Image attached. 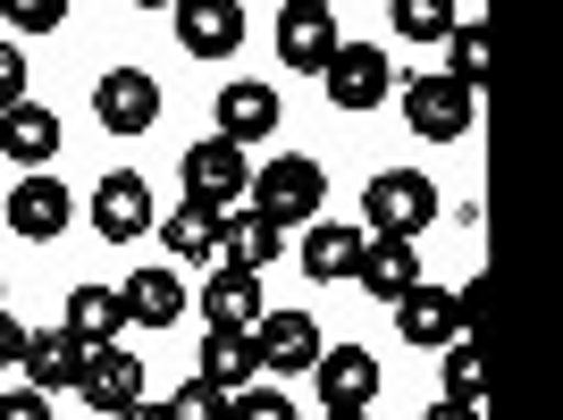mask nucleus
Listing matches in <instances>:
<instances>
[{
    "label": "nucleus",
    "mask_w": 563,
    "mask_h": 420,
    "mask_svg": "<svg viewBox=\"0 0 563 420\" xmlns=\"http://www.w3.org/2000/svg\"><path fill=\"white\" fill-rule=\"evenodd\" d=\"M244 194H253V210L269 228H311L329 210V168L303 161V152H278V161H261V177Z\"/></svg>",
    "instance_id": "nucleus-1"
},
{
    "label": "nucleus",
    "mask_w": 563,
    "mask_h": 420,
    "mask_svg": "<svg viewBox=\"0 0 563 420\" xmlns=\"http://www.w3.org/2000/svg\"><path fill=\"white\" fill-rule=\"evenodd\" d=\"M438 219V186L421 168H378L362 186V235H421Z\"/></svg>",
    "instance_id": "nucleus-2"
},
{
    "label": "nucleus",
    "mask_w": 563,
    "mask_h": 420,
    "mask_svg": "<svg viewBox=\"0 0 563 420\" xmlns=\"http://www.w3.org/2000/svg\"><path fill=\"white\" fill-rule=\"evenodd\" d=\"M93 118H101V135H118V143L152 135V126H161V76L152 68H110L93 85Z\"/></svg>",
    "instance_id": "nucleus-3"
},
{
    "label": "nucleus",
    "mask_w": 563,
    "mask_h": 420,
    "mask_svg": "<svg viewBox=\"0 0 563 420\" xmlns=\"http://www.w3.org/2000/svg\"><path fill=\"white\" fill-rule=\"evenodd\" d=\"M404 118H412L421 143H463L471 118H479V93L454 85V76H412V85H404Z\"/></svg>",
    "instance_id": "nucleus-4"
},
{
    "label": "nucleus",
    "mask_w": 563,
    "mask_h": 420,
    "mask_svg": "<svg viewBox=\"0 0 563 420\" xmlns=\"http://www.w3.org/2000/svg\"><path fill=\"white\" fill-rule=\"evenodd\" d=\"M9 235H25V244H59L68 235V219H76V194L51 177V168H25L18 186H9Z\"/></svg>",
    "instance_id": "nucleus-5"
},
{
    "label": "nucleus",
    "mask_w": 563,
    "mask_h": 420,
    "mask_svg": "<svg viewBox=\"0 0 563 420\" xmlns=\"http://www.w3.org/2000/svg\"><path fill=\"white\" fill-rule=\"evenodd\" d=\"M320 85H329L336 110H378V101L396 93V59L378 43H336L329 68H320Z\"/></svg>",
    "instance_id": "nucleus-6"
},
{
    "label": "nucleus",
    "mask_w": 563,
    "mask_h": 420,
    "mask_svg": "<svg viewBox=\"0 0 563 420\" xmlns=\"http://www.w3.org/2000/svg\"><path fill=\"white\" fill-rule=\"evenodd\" d=\"M378 378H387V371H378L371 345H320V362H311V387H320L329 412H371Z\"/></svg>",
    "instance_id": "nucleus-7"
},
{
    "label": "nucleus",
    "mask_w": 563,
    "mask_h": 420,
    "mask_svg": "<svg viewBox=\"0 0 563 420\" xmlns=\"http://www.w3.org/2000/svg\"><path fill=\"white\" fill-rule=\"evenodd\" d=\"M244 186H253V161H244V143L211 135V143H186V194L211 210H235L244 202Z\"/></svg>",
    "instance_id": "nucleus-8"
},
{
    "label": "nucleus",
    "mask_w": 563,
    "mask_h": 420,
    "mask_svg": "<svg viewBox=\"0 0 563 420\" xmlns=\"http://www.w3.org/2000/svg\"><path fill=\"white\" fill-rule=\"evenodd\" d=\"M85 362H93V345L76 336V328H25V387H43V396H68V387H85Z\"/></svg>",
    "instance_id": "nucleus-9"
},
{
    "label": "nucleus",
    "mask_w": 563,
    "mask_h": 420,
    "mask_svg": "<svg viewBox=\"0 0 563 420\" xmlns=\"http://www.w3.org/2000/svg\"><path fill=\"white\" fill-rule=\"evenodd\" d=\"M336 43H345V34H336V9H311V0H286L278 9V59L295 76H320Z\"/></svg>",
    "instance_id": "nucleus-10"
},
{
    "label": "nucleus",
    "mask_w": 563,
    "mask_h": 420,
    "mask_svg": "<svg viewBox=\"0 0 563 420\" xmlns=\"http://www.w3.org/2000/svg\"><path fill=\"white\" fill-rule=\"evenodd\" d=\"M353 278H362V295H371V303H404V295L421 286V253H412V235H362Z\"/></svg>",
    "instance_id": "nucleus-11"
},
{
    "label": "nucleus",
    "mask_w": 563,
    "mask_h": 420,
    "mask_svg": "<svg viewBox=\"0 0 563 420\" xmlns=\"http://www.w3.org/2000/svg\"><path fill=\"white\" fill-rule=\"evenodd\" d=\"M143 228H152V186H143L135 168H110L93 186V235L101 244H135Z\"/></svg>",
    "instance_id": "nucleus-12"
},
{
    "label": "nucleus",
    "mask_w": 563,
    "mask_h": 420,
    "mask_svg": "<svg viewBox=\"0 0 563 420\" xmlns=\"http://www.w3.org/2000/svg\"><path fill=\"white\" fill-rule=\"evenodd\" d=\"M320 320L311 311H261L253 320V353H261V371H311L320 362Z\"/></svg>",
    "instance_id": "nucleus-13"
},
{
    "label": "nucleus",
    "mask_w": 563,
    "mask_h": 420,
    "mask_svg": "<svg viewBox=\"0 0 563 420\" xmlns=\"http://www.w3.org/2000/svg\"><path fill=\"white\" fill-rule=\"evenodd\" d=\"M152 228H161L168 261H194V269H219V253H228V210L194 202V194H186V210H168V219H152Z\"/></svg>",
    "instance_id": "nucleus-14"
},
{
    "label": "nucleus",
    "mask_w": 563,
    "mask_h": 420,
    "mask_svg": "<svg viewBox=\"0 0 563 420\" xmlns=\"http://www.w3.org/2000/svg\"><path fill=\"white\" fill-rule=\"evenodd\" d=\"M177 43L194 59H235L244 43V0H177Z\"/></svg>",
    "instance_id": "nucleus-15"
},
{
    "label": "nucleus",
    "mask_w": 563,
    "mask_h": 420,
    "mask_svg": "<svg viewBox=\"0 0 563 420\" xmlns=\"http://www.w3.org/2000/svg\"><path fill=\"white\" fill-rule=\"evenodd\" d=\"M396 320H404V345H429V353H446L454 336H471V328H463V303H454V286H429V278L396 303Z\"/></svg>",
    "instance_id": "nucleus-16"
},
{
    "label": "nucleus",
    "mask_w": 563,
    "mask_h": 420,
    "mask_svg": "<svg viewBox=\"0 0 563 420\" xmlns=\"http://www.w3.org/2000/svg\"><path fill=\"white\" fill-rule=\"evenodd\" d=\"M278 93L261 85V76H235V85H219V135L228 143H269L278 135Z\"/></svg>",
    "instance_id": "nucleus-17"
},
{
    "label": "nucleus",
    "mask_w": 563,
    "mask_h": 420,
    "mask_svg": "<svg viewBox=\"0 0 563 420\" xmlns=\"http://www.w3.org/2000/svg\"><path fill=\"white\" fill-rule=\"evenodd\" d=\"M76 396L93 404V412H126V404H143V353L93 345V362H85V387H76Z\"/></svg>",
    "instance_id": "nucleus-18"
},
{
    "label": "nucleus",
    "mask_w": 563,
    "mask_h": 420,
    "mask_svg": "<svg viewBox=\"0 0 563 420\" xmlns=\"http://www.w3.org/2000/svg\"><path fill=\"white\" fill-rule=\"evenodd\" d=\"M59 110H43V101H18V110H0V152L18 168H51L59 161Z\"/></svg>",
    "instance_id": "nucleus-19"
},
{
    "label": "nucleus",
    "mask_w": 563,
    "mask_h": 420,
    "mask_svg": "<svg viewBox=\"0 0 563 420\" xmlns=\"http://www.w3.org/2000/svg\"><path fill=\"white\" fill-rule=\"evenodd\" d=\"M194 378H211V387H253L261 378V353H253V328H211L202 353H194Z\"/></svg>",
    "instance_id": "nucleus-20"
},
{
    "label": "nucleus",
    "mask_w": 563,
    "mask_h": 420,
    "mask_svg": "<svg viewBox=\"0 0 563 420\" xmlns=\"http://www.w3.org/2000/svg\"><path fill=\"white\" fill-rule=\"evenodd\" d=\"M118 303H126L135 328H177L186 320V278L177 269H135V278L118 286Z\"/></svg>",
    "instance_id": "nucleus-21"
},
{
    "label": "nucleus",
    "mask_w": 563,
    "mask_h": 420,
    "mask_svg": "<svg viewBox=\"0 0 563 420\" xmlns=\"http://www.w3.org/2000/svg\"><path fill=\"white\" fill-rule=\"evenodd\" d=\"M261 269H228V261H219V278H202V320L211 328H253L261 320Z\"/></svg>",
    "instance_id": "nucleus-22"
},
{
    "label": "nucleus",
    "mask_w": 563,
    "mask_h": 420,
    "mask_svg": "<svg viewBox=\"0 0 563 420\" xmlns=\"http://www.w3.org/2000/svg\"><path fill=\"white\" fill-rule=\"evenodd\" d=\"M353 261H362V228H345V219H311L303 228V269L311 278H353Z\"/></svg>",
    "instance_id": "nucleus-23"
},
{
    "label": "nucleus",
    "mask_w": 563,
    "mask_h": 420,
    "mask_svg": "<svg viewBox=\"0 0 563 420\" xmlns=\"http://www.w3.org/2000/svg\"><path fill=\"white\" fill-rule=\"evenodd\" d=\"M286 253V228H269L261 210H228V269H269V261Z\"/></svg>",
    "instance_id": "nucleus-24"
},
{
    "label": "nucleus",
    "mask_w": 563,
    "mask_h": 420,
    "mask_svg": "<svg viewBox=\"0 0 563 420\" xmlns=\"http://www.w3.org/2000/svg\"><path fill=\"white\" fill-rule=\"evenodd\" d=\"M68 328L85 345H118L126 336V303H118V286H76L68 295Z\"/></svg>",
    "instance_id": "nucleus-25"
},
{
    "label": "nucleus",
    "mask_w": 563,
    "mask_h": 420,
    "mask_svg": "<svg viewBox=\"0 0 563 420\" xmlns=\"http://www.w3.org/2000/svg\"><path fill=\"white\" fill-rule=\"evenodd\" d=\"M387 18H396L404 43H446L454 25H463V9H454V0H396Z\"/></svg>",
    "instance_id": "nucleus-26"
},
{
    "label": "nucleus",
    "mask_w": 563,
    "mask_h": 420,
    "mask_svg": "<svg viewBox=\"0 0 563 420\" xmlns=\"http://www.w3.org/2000/svg\"><path fill=\"white\" fill-rule=\"evenodd\" d=\"M446 51H454V68H446V76L479 93V76H488V25H479V18H463V25L446 34Z\"/></svg>",
    "instance_id": "nucleus-27"
},
{
    "label": "nucleus",
    "mask_w": 563,
    "mask_h": 420,
    "mask_svg": "<svg viewBox=\"0 0 563 420\" xmlns=\"http://www.w3.org/2000/svg\"><path fill=\"white\" fill-rule=\"evenodd\" d=\"M168 420H228V387H211V378H186V387L168 396Z\"/></svg>",
    "instance_id": "nucleus-28"
},
{
    "label": "nucleus",
    "mask_w": 563,
    "mask_h": 420,
    "mask_svg": "<svg viewBox=\"0 0 563 420\" xmlns=\"http://www.w3.org/2000/svg\"><path fill=\"white\" fill-rule=\"evenodd\" d=\"M0 18L18 25V34H59V25H68V0H0Z\"/></svg>",
    "instance_id": "nucleus-29"
},
{
    "label": "nucleus",
    "mask_w": 563,
    "mask_h": 420,
    "mask_svg": "<svg viewBox=\"0 0 563 420\" xmlns=\"http://www.w3.org/2000/svg\"><path fill=\"white\" fill-rule=\"evenodd\" d=\"M446 404H479V353H471V336L446 345Z\"/></svg>",
    "instance_id": "nucleus-30"
},
{
    "label": "nucleus",
    "mask_w": 563,
    "mask_h": 420,
    "mask_svg": "<svg viewBox=\"0 0 563 420\" xmlns=\"http://www.w3.org/2000/svg\"><path fill=\"white\" fill-rule=\"evenodd\" d=\"M228 420H295V404L278 387H235L228 396Z\"/></svg>",
    "instance_id": "nucleus-31"
},
{
    "label": "nucleus",
    "mask_w": 563,
    "mask_h": 420,
    "mask_svg": "<svg viewBox=\"0 0 563 420\" xmlns=\"http://www.w3.org/2000/svg\"><path fill=\"white\" fill-rule=\"evenodd\" d=\"M0 420H59V412H51L43 387H9V396H0Z\"/></svg>",
    "instance_id": "nucleus-32"
},
{
    "label": "nucleus",
    "mask_w": 563,
    "mask_h": 420,
    "mask_svg": "<svg viewBox=\"0 0 563 420\" xmlns=\"http://www.w3.org/2000/svg\"><path fill=\"white\" fill-rule=\"evenodd\" d=\"M18 101H25V51L0 43V110H18Z\"/></svg>",
    "instance_id": "nucleus-33"
},
{
    "label": "nucleus",
    "mask_w": 563,
    "mask_h": 420,
    "mask_svg": "<svg viewBox=\"0 0 563 420\" xmlns=\"http://www.w3.org/2000/svg\"><path fill=\"white\" fill-rule=\"evenodd\" d=\"M18 362H25V320L0 303V371H18Z\"/></svg>",
    "instance_id": "nucleus-34"
},
{
    "label": "nucleus",
    "mask_w": 563,
    "mask_h": 420,
    "mask_svg": "<svg viewBox=\"0 0 563 420\" xmlns=\"http://www.w3.org/2000/svg\"><path fill=\"white\" fill-rule=\"evenodd\" d=\"M110 420H168V404H126V412H110Z\"/></svg>",
    "instance_id": "nucleus-35"
},
{
    "label": "nucleus",
    "mask_w": 563,
    "mask_h": 420,
    "mask_svg": "<svg viewBox=\"0 0 563 420\" xmlns=\"http://www.w3.org/2000/svg\"><path fill=\"white\" fill-rule=\"evenodd\" d=\"M429 420H479V404H438Z\"/></svg>",
    "instance_id": "nucleus-36"
},
{
    "label": "nucleus",
    "mask_w": 563,
    "mask_h": 420,
    "mask_svg": "<svg viewBox=\"0 0 563 420\" xmlns=\"http://www.w3.org/2000/svg\"><path fill=\"white\" fill-rule=\"evenodd\" d=\"M126 9H177V0H126Z\"/></svg>",
    "instance_id": "nucleus-37"
},
{
    "label": "nucleus",
    "mask_w": 563,
    "mask_h": 420,
    "mask_svg": "<svg viewBox=\"0 0 563 420\" xmlns=\"http://www.w3.org/2000/svg\"><path fill=\"white\" fill-rule=\"evenodd\" d=\"M329 420H371V412H329Z\"/></svg>",
    "instance_id": "nucleus-38"
},
{
    "label": "nucleus",
    "mask_w": 563,
    "mask_h": 420,
    "mask_svg": "<svg viewBox=\"0 0 563 420\" xmlns=\"http://www.w3.org/2000/svg\"><path fill=\"white\" fill-rule=\"evenodd\" d=\"M311 9H345V0H311Z\"/></svg>",
    "instance_id": "nucleus-39"
}]
</instances>
